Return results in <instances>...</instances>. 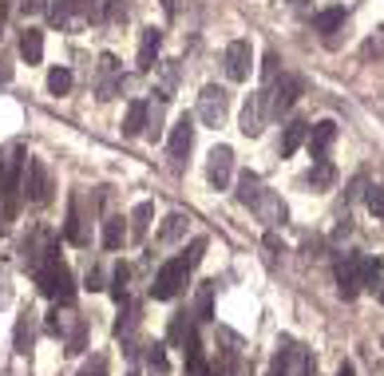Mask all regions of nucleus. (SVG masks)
Segmentation results:
<instances>
[{"label":"nucleus","instance_id":"obj_1","mask_svg":"<svg viewBox=\"0 0 384 376\" xmlns=\"http://www.w3.org/2000/svg\"><path fill=\"white\" fill-rule=\"evenodd\" d=\"M305 91V79L301 76H282V79H274V83H265L262 88V103H265V119H277V115H286L289 107L297 103V95Z\"/></svg>","mask_w":384,"mask_h":376},{"label":"nucleus","instance_id":"obj_2","mask_svg":"<svg viewBox=\"0 0 384 376\" xmlns=\"http://www.w3.org/2000/svg\"><path fill=\"white\" fill-rule=\"evenodd\" d=\"M36 286H40V293H44V297L60 301V305L76 297V277L67 274L55 257H48L44 266H36Z\"/></svg>","mask_w":384,"mask_h":376},{"label":"nucleus","instance_id":"obj_3","mask_svg":"<svg viewBox=\"0 0 384 376\" xmlns=\"http://www.w3.org/2000/svg\"><path fill=\"white\" fill-rule=\"evenodd\" d=\"M187 277H190V266L183 262V257H171L159 274H154V286H151V297L154 301H171L178 297V289L187 286Z\"/></svg>","mask_w":384,"mask_h":376},{"label":"nucleus","instance_id":"obj_4","mask_svg":"<svg viewBox=\"0 0 384 376\" xmlns=\"http://www.w3.org/2000/svg\"><path fill=\"white\" fill-rule=\"evenodd\" d=\"M274 376H313V356L297 349L293 341H282V353L274 356Z\"/></svg>","mask_w":384,"mask_h":376},{"label":"nucleus","instance_id":"obj_5","mask_svg":"<svg viewBox=\"0 0 384 376\" xmlns=\"http://www.w3.org/2000/svg\"><path fill=\"white\" fill-rule=\"evenodd\" d=\"M48 257H55V234H52V230H32L28 238H24V246H20V262H24V269L44 266Z\"/></svg>","mask_w":384,"mask_h":376},{"label":"nucleus","instance_id":"obj_6","mask_svg":"<svg viewBox=\"0 0 384 376\" xmlns=\"http://www.w3.org/2000/svg\"><path fill=\"white\" fill-rule=\"evenodd\" d=\"M226 111H230L226 88H218V83H206V88H202V95H198V119L206 123V127H222Z\"/></svg>","mask_w":384,"mask_h":376},{"label":"nucleus","instance_id":"obj_7","mask_svg":"<svg viewBox=\"0 0 384 376\" xmlns=\"http://www.w3.org/2000/svg\"><path fill=\"white\" fill-rule=\"evenodd\" d=\"M24 194H28V202H36V206H44L48 199H52V170H48V163H40V159H32V163H24Z\"/></svg>","mask_w":384,"mask_h":376},{"label":"nucleus","instance_id":"obj_8","mask_svg":"<svg viewBox=\"0 0 384 376\" xmlns=\"http://www.w3.org/2000/svg\"><path fill=\"white\" fill-rule=\"evenodd\" d=\"M226 76L234 79V83H241V79H250V67H253V48L250 40H230L226 44Z\"/></svg>","mask_w":384,"mask_h":376},{"label":"nucleus","instance_id":"obj_9","mask_svg":"<svg viewBox=\"0 0 384 376\" xmlns=\"http://www.w3.org/2000/svg\"><path fill=\"white\" fill-rule=\"evenodd\" d=\"M190 151H194V119H190V115H183V119L175 123V131H171L166 155H171V163H175V166H183Z\"/></svg>","mask_w":384,"mask_h":376},{"label":"nucleus","instance_id":"obj_10","mask_svg":"<svg viewBox=\"0 0 384 376\" xmlns=\"http://www.w3.org/2000/svg\"><path fill=\"white\" fill-rule=\"evenodd\" d=\"M206 178H210V187H214V190L230 187V178H234V151H230V147H214V151H210Z\"/></svg>","mask_w":384,"mask_h":376},{"label":"nucleus","instance_id":"obj_11","mask_svg":"<svg viewBox=\"0 0 384 376\" xmlns=\"http://www.w3.org/2000/svg\"><path fill=\"white\" fill-rule=\"evenodd\" d=\"M337 289H340V297L345 301H352L364 289V281H361V254H345L337 262Z\"/></svg>","mask_w":384,"mask_h":376},{"label":"nucleus","instance_id":"obj_12","mask_svg":"<svg viewBox=\"0 0 384 376\" xmlns=\"http://www.w3.org/2000/svg\"><path fill=\"white\" fill-rule=\"evenodd\" d=\"M253 210H258V218L274 230V226H286V218H289V210H286V202L277 199L274 190H262L258 199H253Z\"/></svg>","mask_w":384,"mask_h":376},{"label":"nucleus","instance_id":"obj_13","mask_svg":"<svg viewBox=\"0 0 384 376\" xmlns=\"http://www.w3.org/2000/svg\"><path fill=\"white\" fill-rule=\"evenodd\" d=\"M119 60L111 52H103L99 55V83H95V95L99 100H115V91H119Z\"/></svg>","mask_w":384,"mask_h":376},{"label":"nucleus","instance_id":"obj_14","mask_svg":"<svg viewBox=\"0 0 384 376\" xmlns=\"http://www.w3.org/2000/svg\"><path fill=\"white\" fill-rule=\"evenodd\" d=\"M48 333H55V337H76V333H84V325H79L76 309H72V301H64V305H55V313L48 317Z\"/></svg>","mask_w":384,"mask_h":376},{"label":"nucleus","instance_id":"obj_15","mask_svg":"<svg viewBox=\"0 0 384 376\" xmlns=\"http://www.w3.org/2000/svg\"><path fill=\"white\" fill-rule=\"evenodd\" d=\"M333 139H337V123H333V119L313 123V127H309V135H305L309 155H313V159H325V151L333 147Z\"/></svg>","mask_w":384,"mask_h":376},{"label":"nucleus","instance_id":"obj_16","mask_svg":"<svg viewBox=\"0 0 384 376\" xmlns=\"http://www.w3.org/2000/svg\"><path fill=\"white\" fill-rule=\"evenodd\" d=\"M262 123H265V103H262V91H258V95H250L246 107H241V127L238 131L246 135V139H253V135H262Z\"/></svg>","mask_w":384,"mask_h":376},{"label":"nucleus","instance_id":"obj_17","mask_svg":"<svg viewBox=\"0 0 384 376\" xmlns=\"http://www.w3.org/2000/svg\"><path fill=\"white\" fill-rule=\"evenodd\" d=\"M147 107H151V100L127 103V115H123V135H127V139H139V135L147 131Z\"/></svg>","mask_w":384,"mask_h":376},{"label":"nucleus","instance_id":"obj_18","mask_svg":"<svg viewBox=\"0 0 384 376\" xmlns=\"http://www.w3.org/2000/svg\"><path fill=\"white\" fill-rule=\"evenodd\" d=\"M64 238H67L72 246H88V230H84V214H79V194H72V202H67Z\"/></svg>","mask_w":384,"mask_h":376},{"label":"nucleus","instance_id":"obj_19","mask_svg":"<svg viewBox=\"0 0 384 376\" xmlns=\"http://www.w3.org/2000/svg\"><path fill=\"white\" fill-rule=\"evenodd\" d=\"M159 48H163V32L159 28H143V40H139V72H151L154 67Z\"/></svg>","mask_w":384,"mask_h":376},{"label":"nucleus","instance_id":"obj_20","mask_svg":"<svg viewBox=\"0 0 384 376\" xmlns=\"http://www.w3.org/2000/svg\"><path fill=\"white\" fill-rule=\"evenodd\" d=\"M305 135H309V123H305V119H293V123H286V131H282V143H277L282 159H289V155H293L297 147L305 143Z\"/></svg>","mask_w":384,"mask_h":376},{"label":"nucleus","instance_id":"obj_21","mask_svg":"<svg viewBox=\"0 0 384 376\" xmlns=\"http://www.w3.org/2000/svg\"><path fill=\"white\" fill-rule=\"evenodd\" d=\"M187 214L183 210H175V214H166V222H163V230H159V242L163 246H175V242H183L187 238Z\"/></svg>","mask_w":384,"mask_h":376},{"label":"nucleus","instance_id":"obj_22","mask_svg":"<svg viewBox=\"0 0 384 376\" xmlns=\"http://www.w3.org/2000/svg\"><path fill=\"white\" fill-rule=\"evenodd\" d=\"M154 218V202H139L131 210V226H127V238H135V242H143L147 238V226H151Z\"/></svg>","mask_w":384,"mask_h":376},{"label":"nucleus","instance_id":"obj_23","mask_svg":"<svg viewBox=\"0 0 384 376\" xmlns=\"http://www.w3.org/2000/svg\"><path fill=\"white\" fill-rule=\"evenodd\" d=\"M345 20H349V12L340 8V4H333V8H325V12H317V16H313V28H317V32H340V28H345Z\"/></svg>","mask_w":384,"mask_h":376},{"label":"nucleus","instance_id":"obj_24","mask_svg":"<svg viewBox=\"0 0 384 376\" xmlns=\"http://www.w3.org/2000/svg\"><path fill=\"white\" fill-rule=\"evenodd\" d=\"M20 55L28 60V64H40V60H44V32L24 28L20 32Z\"/></svg>","mask_w":384,"mask_h":376},{"label":"nucleus","instance_id":"obj_25","mask_svg":"<svg viewBox=\"0 0 384 376\" xmlns=\"http://www.w3.org/2000/svg\"><path fill=\"white\" fill-rule=\"evenodd\" d=\"M234 194H238L241 206H253V199L262 194V178L253 175V170H241V175H238V190H234Z\"/></svg>","mask_w":384,"mask_h":376},{"label":"nucleus","instance_id":"obj_26","mask_svg":"<svg viewBox=\"0 0 384 376\" xmlns=\"http://www.w3.org/2000/svg\"><path fill=\"white\" fill-rule=\"evenodd\" d=\"M32 337H36V329H32V313H24L20 321H16V333H12V349L16 353H32Z\"/></svg>","mask_w":384,"mask_h":376},{"label":"nucleus","instance_id":"obj_27","mask_svg":"<svg viewBox=\"0 0 384 376\" xmlns=\"http://www.w3.org/2000/svg\"><path fill=\"white\" fill-rule=\"evenodd\" d=\"M333 182H337V166H333L329 159H317V166L309 170V187L313 190H329Z\"/></svg>","mask_w":384,"mask_h":376},{"label":"nucleus","instance_id":"obj_28","mask_svg":"<svg viewBox=\"0 0 384 376\" xmlns=\"http://www.w3.org/2000/svg\"><path fill=\"white\" fill-rule=\"evenodd\" d=\"M123 242H127V226H123V218H107L103 222V246H107V250H123Z\"/></svg>","mask_w":384,"mask_h":376},{"label":"nucleus","instance_id":"obj_29","mask_svg":"<svg viewBox=\"0 0 384 376\" xmlns=\"http://www.w3.org/2000/svg\"><path fill=\"white\" fill-rule=\"evenodd\" d=\"M127 281H131V269L119 262V266H115V274H111V286H107V289H111V297L119 301V305L127 301Z\"/></svg>","mask_w":384,"mask_h":376},{"label":"nucleus","instance_id":"obj_30","mask_svg":"<svg viewBox=\"0 0 384 376\" xmlns=\"http://www.w3.org/2000/svg\"><path fill=\"white\" fill-rule=\"evenodd\" d=\"M72 8H76V0H48V20H52L55 28H64V24L72 20Z\"/></svg>","mask_w":384,"mask_h":376},{"label":"nucleus","instance_id":"obj_31","mask_svg":"<svg viewBox=\"0 0 384 376\" xmlns=\"http://www.w3.org/2000/svg\"><path fill=\"white\" fill-rule=\"evenodd\" d=\"M48 91H52V95H67V91H72V72H67V67H52V72H48Z\"/></svg>","mask_w":384,"mask_h":376},{"label":"nucleus","instance_id":"obj_32","mask_svg":"<svg viewBox=\"0 0 384 376\" xmlns=\"http://www.w3.org/2000/svg\"><path fill=\"white\" fill-rule=\"evenodd\" d=\"M210 301H214V286H202L198 289V301H194V321H210Z\"/></svg>","mask_w":384,"mask_h":376},{"label":"nucleus","instance_id":"obj_33","mask_svg":"<svg viewBox=\"0 0 384 376\" xmlns=\"http://www.w3.org/2000/svg\"><path fill=\"white\" fill-rule=\"evenodd\" d=\"M147 368H151L154 376H166V353H163V344H151V349H147Z\"/></svg>","mask_w":384,"mask_h":376},{"label":"nucleus","instance_id":"obj_34","mask_svg":"<svg viewBox=\"0 0 384 376\" xmlns=\"http://www.w3.org/2000/svg\"><path fill=\"white\" fill-rule=\"evenodd\" d=\"M202 254H206V238H194V242H190V250L183 254V262H187V266L194 269L198 262H202Z\"/></svg>","mask_w":384,"mask_h":376},{"label":"nucleus","instance_id":"obj_35","mask_svg":"<svg viewBox=\"0 0 384 376\" xmlns=\"http://www.w3.org/2000/svg\"><path fill=\"white\" fill-rule=\"evenodd\" d=\"M79 376H107V356H91L88 365L79 368Z\"/></svg>","mask_w":384,"mask_h":376},{"label":"nucleus","instance_id":"obj_36","mask_svg":"<svg viewBox=\"0 0 384 376\" xmlns=\"http://www.w3.org/2000/svg\"><path fill=\"white\" fill-rule=\"evenodd\" d=\"M183 376H210V365L202 361V353L187 356V372H183Z\"/></svg>","mask_w":384,"mask_h":376},{"label":"nucleus","instance_id":"obj_37","mask_svg":"<svg viewBox=\"0 0 384 376\" xmlns=\"http://www.w3.org/2000/svg\"><path fill=\"white\" fill-rule=\"evenodd\" d=\"M364 190H369V178H364V175H357V178L349 182V190H345V202H357V199L364 194Z\"/></svg>","mask_w":384,"mask_h":376},{"label":"nucleus","instance_id":"obj_38","mask_svg":"<svg viewBox=\"0 0 384 376\" xmlns=\"http://www.w3.org/2000/svg\"><path fill=\"white\" fill-rule=\"evenodd\" d=\"M187 317L190 313H175V321H171V341H183V337H187V329H190Z\"/></svg>","mask_w":384,"mask_h":376},{"label":"nucleus","instance_id":"obj_39","mask_svg":"<svg viewBox=\"0 0 384 376\" xmlns=\"http://www.w3.org/2000/svg\"><path fill=\"white\" fill-rule=\"evenodd\" d=\"M369 210H373L376 218H384V187H373V190H369Z\"/></svg>","mask_w":384,"mask_h":376},{"label":"nucleus","instance_id":"obj_40","mask_svg":"<svg viewBox=\"0 0 384 376\" xmlns=\"http://www.w3.org/2000/svg\"><path fill=\"white\" fill-rule=\"evenodd\" d=\"M163 83H166V88H175V83H178V64H175V60L163 67Z\"/></svg>","mask_w":384,"mask_h":376},{"label":"nucleus","instance_id":"obj_41","mask_svg":"<svg viewBox=\"0 0 384 376\" xmlns=\"http://www.w3.org/2000/svg\"><path fill=\"white\" fill-rule=\"evenodd\" d=\"M88 289H103V277H99L95 269H91V274H88Z\"/></svg>","mask_w":384,"mask_h":376},{"label":"nucleus","instance_id":"obj_42","mask_svg":"<svg viewBox=\"0 0 384 376\" xmlns=\"http://www.w3.org/2000/svg\"><path fill=\"white\" fill-rule=\"evenodd\" d=\"M265 250H274V254L282 250V242H277V234H265Z\"/></svg>","mask_w":384,"mask_h":376},{"label":"nucleus","instance_id":"obj_43","mask_svg":"<svg viewBox=\"0 0 384 376\" xmlns=\"http://www.w3.org/2000/svg\"><path fill=\"white\" fill-rule=\"evenodd\" d=\"M163 12L166 16H178V0H163Z\"/></svg>","mask_w":384,"mask_h":376},{"label":"nucleus","instance_id":"obj_44","mask_svg":"<svg viewBox=\"0 0 384 376\" xmlns=\"http://www.w3.org/2000/svg\"><path fill=\"white\" fill-rule=\"evenodd\" d=\"M337 376H357V368H352V365H349V361H345V365H340V368H337Z\"/></svg>","mask_w":384,"mask_h":376},{"label":"nucleus","instance_id":"obj_45","mask_svg":"<svg viewBox=\"0 0 384 376\" xmlns=\"http://www.w3.org/2000/svg\"><path fill=\"white\" fill-rule=\"evenodd\" d=\"M380 305H384V293H380Z\"/></svg>","mask_w":384,"mask_h":376}]
</instances>
